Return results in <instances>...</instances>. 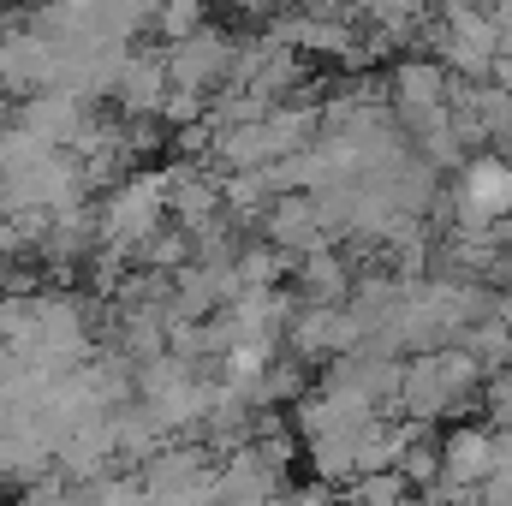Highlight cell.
Segmentation results:
<instances>
[{"mask_svg":"<svg viewBox=\"0 0 512 506\" xmlns=\"http://www.w3.org/2000/svg\"><path fill=\"white\" fill-rule=\"evenodd\" d=\"M465 203H471V215H507L512 209V167L507 161H477L465 173Z\"/></svg>","mask_w":512,"mask_h":506,"instance_id":"cell-1","label":"cell"}]
</instances>
